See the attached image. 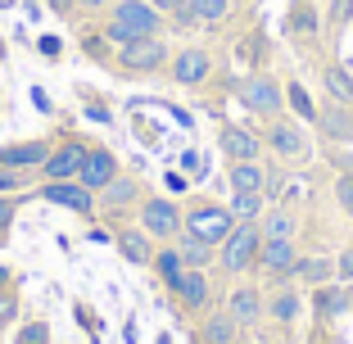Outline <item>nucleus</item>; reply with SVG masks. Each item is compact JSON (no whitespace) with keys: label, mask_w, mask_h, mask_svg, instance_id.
<instances>
[{"label":"nucleus","mask_w":353,"mask_h":344,"mask_svg":"<svg viewBox=\"0 0 353 344\" xmlns=\"http://www.w3.org/2000/svg\"><path fill=\"white\" fill-rule=\"evenodd\" d=\"M159 28H163V14H159L150 0H114V5H109V19H104V37L118 41V45L159 37Z\"/></svg>","instance_id":"obj_1"},{"label":"nucleus","mask_w":353,"mask_h":344,"mask_svg":"<svg viewBox=\"0 0 353 344\" xmlns=\"http://www.w3.org/2000/svg\"><path fill=\"white\" fill-rule=\"evenodd\" d=\"M259 250H263V231H259V222H236L231 227V236L222 240V267L227 272H250V267H259Z\"/></svg>","instance_id":"obj_2"},{"label":"nucleus","mask_w":353,"mask_h":344,"mask_svg":"<svg viewBox=\"0 0 353 344\" xmlns=\"http://www.w3.org/2000/svg\"><path fill=\"white\" fill-rule=\"evenodd\" d=\"M181 227L195 231V236L208 240V245H222V240L231 236V227H236V213L222 209V204H199V209H190L186 218H181Z\"/></svg>","instance_id":"obj_3"},{"label":"nucleus","mask_w":353,"mask_h":344,"mask_svg":"<svg viewBox=\"0 0 353 344\" xmlns=\"http://www.w3.org/2000/svg\"><path fill=\"white\" fill-rule=\"evenodd\" d=\"M118 63H123L127 73H159L168 68V45L159 37H145V41H127L118 50Z\"/></svg>","instance_id":"obj_4"},{"label":"nucleus","mask_w":353,"mask_h":344,"mask_svg":"<svg viewBox=\"0 0 353 344\" xmlns=\"http://www.w3.org/2000/svg\"><path fill=\"white\" fill-rule=\"evenodd\" d=\"M82 163H86V145L82 141H63L59 150H50V159L41 163V172H46V181H77Z\"/></svg>","instance_id":"obj_5"},{"label":"nucleus","mask_w":353,"mask_h":344,"mask_svg":"<svg viewBox=\"0 0 353 344\" xmlns=\"http://www.w3.org/2000/svg\"><path fill=\"white\" fill-rule=\"evenodd\" d=\"M294 263H299V254H294V240H263V250H259V272L268 276V281L294 276Z\"/></svg>","instance_id":"obj_6"},{"label":"nucleus","mask_w":353,"mask_h":344,"mask_svg":"<svg viewBox=\"0 0 353 344\" xmlns=\"http://www.w3.org/2000/svg\"><path fill=\"white\" fill-rule=\"evenodd\" d=\"M41 199H50V204H59V209H73V213H82V218L95 209V190H86L82 181H46Z\"/></svg>","instance_id":"obj_7"},{"label":"nucleus","mask_w":353,"mask_h":344,"mask_svg":"<svg viewBox=\"0 0 353 344\" xmlns=\"http://www.w3.org/2000/svg\"><path fill=\"white\" fill-rule=\"evenodd\" d=\"M240 100H245V109H250V114L272 118L281 109V100H285V91H281L272 77H250V82H245V91H240Z\"/></svg>","instance_id":"obj_8"},{"label":"nucleus","mask_w":353,"mask_h":344,"mask_svg":"<svg viewBox=\"0 0 353 344\" xmlns=\"http://www.w3.org/2000/svg\"><path fill=\"white\" fill-rule=\"evenodd\" d=\"M118 177V159L109 154V150H86V163H82V172H77V181H82L86 190H95V195H100L104 186H109V181Z\"/></svg>","instance_id":"obj_9"},{"label":"nucleus","mask_w":353,"mask_h":344,"mask_svg":"<svg viewBox=\"0 0 353 344\" xmlns=\"http://www.w3.org/2000/svg\"><path fill=\"white\" fill-rule=\"evenodd\" d=\"M141 227L150 236H176L181 231V213H176L172 199H145L141 204Z\"/></svg>","instance_id":"obj_10"},{"label":"nucleus","mask_w":353,"mask_h":344,"mask_svg":"<svg viewBox=\"0 0 353 344\" xmlns=\"http://www.w3.org/2000/svg\"><path fill=\"white\" fill-rule=\"evenodd\" d=\"M218 145H222V154L231 159V163H245V159H259V150H263V136L259 132H250V127H222V136H218Z\"/></svg>","instance_id":"obj_11"},{"label":"nucleus","mask_w":353,"mask_h":344,"mask_svg":"<svg viewBox=\"0 0 353 344\" xmlns=\"http://www.w3.org/2000/svg\"><path fill=\"white\" fill-rule=\"evenodd\" d=\"M168 68H172V77L181 86H199L208 77V68H213V54L199 50V45H190V50H176V59L168 63Z\"/></svg>","instance_id":"obj_12"},{"label":"nucleus","mask_w":353,"mask_h":344,"mask_svg":"<svg viewBox=\"0 0 353 344\" xmlns=\"http://www.w3.org/2000/svg\"><path fill=\"white\" fill-rule=\"evenodd\" d=\"M46 159H50V145H46V141H19V145L0 150V168H10V172H32V168H41Z\"/></svg>","instance_id":"obj_13"},{"label":"nucleus","mask_w":353,"mask_h":344,"mask_svg":"<svg viewBox=\"0 0 353 344\" xmlns=\"http://www.w3.org/2000/svg\"><path fill=\"white\" fill-rule=\"evenodd\" d=\"M172 294H176L181 303H186L190 313H199V308H208V276H204L199 267H186L181 276H176Z\"/></svg>","instance_id":"obj_14"},{"label":"nucleus","mask_w":353,"mask_h":344,"mask_svg":"<svg viewBox=\"0 0 353 344\" xmlns=\"http://www.w3.org/2000/svg\"><path fill=\"white\" fill-rule=\"evenodd\" d=\"M268 145L276 150L281 159H303L308 154V141H303V132L294 123H272L268 127Z\"/></svg>","instance_id":"obj_15"},{"label":"nucleus","mask_w":353,"mask_h":344,"mask_svg":"<svg viewBox=\"0 0 353 344\" xmlns=\"http://www.w3.org/2000/svg\"><path fill=\"white\" fill-rule=\"evenodd\" d=\"M317 123H322V132L331 136V141H349L353 136V114H349V105H322L317 109Z\"/></svg>","instance_id":"obj_16"},{"label":"nucleus","mask_w":353,"mask_h":344,"mask_svg":"<svg viewBox=\"0 0 353 344\" xmlns=\"http://www.w3.org/2000/svg\"><path fill=\"white\" fill-rule=\"evenodd\" d=\"M312 308H317V317H326V322H331V317H340L344 308H349V290H344V285H317V290H312Z\"/></svg>","instance_id":"obj_17"},{"label":"nucleus","mask_w":353,"mask_h":344,"mask_svg":"<svg viewBox=\"0 0 353 344\" xmlns=\"http://www.w3.org/2000/svg\"><path fill=\"white\" fill-rule=\"evenodd\" d=\"M231 190H236V195H263V163L259 159L231 163Z\"/></svg>","instance_id":"obj_18"},{"label":"nucleus","mask_w":353,"mask_h":344,"mask_svg":"<svg viewBox=\"0 0 353 344\" xmlns=\"http://www.w3.org/2000/svg\"><path fill=\"white\" fill-rule=\"evenodd\" d=\"M294 276H299L303 285H326V281H335V263L331 259H322V254H312V259H299L294 263Z\"/></svg>","instance_id":"obj_19"},{"label":"nucleus","mask_w":353,"mask_h":344,"mask_svg":"<svg viewBox=\"0 0 353 344\" xmlns=\"http://www.w3.org/2000/svg\"><path fill=\"white\" fill-rule=\"evenodd\" d=\"M150 267H154V272H159V281H163L168 290H172V285H176V276L186 272V259L176 254V245H163V250H154V259H150Z\"/></svg>","instance_id":"obj_20"},{"label":"nucleus","mask_w":353,"mask_h":344,"mask_svg":"<svg viewBox=\"0 0 353 344\" xmlns=\"http://www.w3.org/2000/svg\"><path fill=\"white\" fill-rule=\"evenodd\" d=\"M176 254H181V259H186V267H204L208 259H213V245H208V240H199L195 231H176Z\"/></svg>","instance_id":"obj_21"},{"label":"nucleus","mask_w":353,"mask_h":344,"mask_svg":"<svg viewBox=\"0 0 353 344\" xmlns=\"http://www.w3.org/2000/svg\"><path fill=\"white\" fill-rule=\"evenodd\" d=\"M236 331H240V322L231 313H208L199 340H204V344H236Z\"/></svg>","instance_id":"obj_22"},{"label":"nucleus","mask_w":353,"mask_h":344,"mask_svg":"<svg viewBox=\"0 0 353 344\" xmlns=\"http://www.w3.org/2000/svg\"><path fill=\"white\" fill-rule=\"evenodd\" d=\"M322 86H326V95H331L335 105H353V77L344 73L340 63H326L322 68Z\"/></svg>","instance_id":"obj_23"},{"label":"nucleus","mask_w":353,"mask_h":344,"mask_svg":"<svg viewBox=\"0 0 353 344\" xmlns=\"http://www.w3.org/2000/svg\"><path fill=\"white\" fill-rule=\"evenodd\" d=\"M118 250H123V259L127 263H150L154 259V245H150V231L141 236V231H118Z\"/></svg>","instance_id":"obj_24"},{"label":"nucleus","mask_w":353,"mask_h":344,"mask_svg":"<svg viewBox=\"0 0 353 344\" xmlns=\"http://www.w3.org/2000/svg\"><path fill=\"white\" fill-rule=\"evenodd\" d=\"M231 14V0H186V23H222Z\"/></svg>","instance_id":"obj_25"},{"label":"nucleus","mask_w":353,"mask_h":344,"mask_svg":"<svg viewBox=\"0 0 353 344\" xmlns=\"http://www.w3.org/2000/svg\"><path fill=\"white\" fill-rule=\"evenodd\" d=\"M259 231H263V240H294V213H285V209L263 213Z\"/></svg>","instance_id":"obj_26"},{"label":"nucleus","mask_w":353,"mask_h":344,"mask_svg":"<svg viewBox=\"0 0 353 344\" xmlns=\"http://www.w3.org/2000/svg\"><path fill=\"white\" fill-rule=\"evenodd\" d=\"M236 322H254V317L263 313V299H259V290H236L231 294V308H227Z\"/></svg>","instance_id":"obj_27"},{"label":"nucleus","mask_w":353,"mask_h":344,"mask_svg":"<svg viewBox=\"0 0 353 344\" xmlns=\"http://www.w3.org/2000/svg\"><path fill=\"white\" fill-rule=\"evenodd\" d=\"M100 195H104V204H114V209H118V204H132V199L141 195V181H132V177H123V172H118V177L109 181Z\"/></svg>","instance_id":"obj_28"},{"label":"nucleus","mask_w":353,"mask_h":344,"mask_svg":"<svg viewBox=\"0 0 353 344\" xmlns=\"http://www.w3.org/2000/svg\"><path fill=\"white\" fill-rule=\"evenodd\" d=\"M290 32H299V37H312V32H317V10H312V0H294Z\"/></svg>","instance_id":"obj_29"},{"label":"nucleus","mask_w":353,"mask_h":344,"mask_svg":"<svg viewBox=\"0 0 353 344\" xmlns=\"http://www.w3.org/2000/svg\"><path fill=\"white\" fill-rule=\"evenodd\" d=\"M285 100H290V109L303 118V123H317V105H312V95L303 91L299 82H290V86H285Z\"/></svg>","instance_id":"obj_30"},{"label":"nucleus","mask_w":353,"mask_h":344,"mask_svg":"<svg viewBox=\"0 0 353 344\" xmlns=\"http://www.w3.org/2000/svg\"><path fill=\"white\" fill-rule=\"evenodd\" d=\"M268 313L276 317V322H294V317H299V294H294V290H281V294H272Z\"/></svg>","instance_id":"obj_31"},{"label":"nucleus","mask_w":353,"mask_h":344,"mask_svg":"<svg viewBox=\"0 0 353 344\" xmlns=\"http://www.w3.org/2000/svg\"><path fill=\"white\" fill-rule=\"evenodd\" d=\"M231 213H236L240 222H259V213H263V195H236V199H231Z\"/></svg>","instance_id":"obj_32"},{"label":"nucleus","mask_w":353,"mask_h":344,"mask_svg":"<svg viewBox=\"0 0 353 344\" xmlns=\"http://www.w3.org/2000/svg\"><path fill=\"white\" fill-rule=\"evenodd\" d=\"M335 199H340V209L353 218V172H340V181H335Z\"/></svg>","instance_id":"obj_33"},{"label":"nucleus","mask_w":353,"mask_h":344,"mask_svg":"<svg viewBox=\"0 0 353 344\" xmlns=\"http://www.w3.org/2000/svg\"><path fill=\"white\" fill-rule=\"evenodd\" d=\"M19 344H50V331H46V322H32L19 331Z\"/></svg>","instance_id":"obj_34"},{"label":"nucleus","mask_w":353,"mask_h":344,"mask_svg":"<svg viewBox=\"0 0 353 344\" xmlns=\"http://www.w3.org/2000/svg\"><path fill=\"white\" fill-rule=\"evenodd\" d=\"M14 317H19V303H14L10 290H0V326H10Z\"/></svg>","instance_id":"obj_35"},{"label":"nucleus","mask_w":353,"mask_h":344,"mask_svg":"<svg viewBox=\"0 0 353 344\" xmlns=\"http://www.w3.org/2000/svg\"><path fill=\"white\" fill-rule=\"evenodd\" d=\"M335 276H340L344 285H353V250H344L340 259H335Z\"/></svg>","instance_id":"obj_36"},{"label":"nucleus","mask_w":353,"mask_h":344,"mask_svg":"<svg viewBox=\"0 0 353 344\" xmlns=\"http://www.w3.org/2000/svg\"><path fill=\"white\" fill-rule=\"evenodd\" d=\"M23 186V172H10V168H0V195H10V190Z\"/></svg>","instance_id":"obj_37"},{"label":"nucleus","mask_w":353,"mask_h":344,"mask_svg":"<svg viewBox=\"0 0 353 344\" xmlns=\"http://www.w3.org/2000/svg\"><path fill=\"white\" fill-rule=\"evenodd\" d=\"M181 168H186L190 177H204V159H199L195 150H186V154H181Z\"/></svg>","instance_id":"obj_38"},{"label":"nucleus","mask_w":353,"mask_h":344,"mask_svg":"<svg viewBox=\"0 0 353 344\" xmlns=\"http://www.w3.org/2000/svg\"><path fill=\"white\" fill-rule=\"evenodd\" d=\"M353 14V0H331V23H349Z\"/></svg>","instance_id":"obj_39"},{"label":"nucleus","mask_w":353,"mask_h":344,"mask_svg":"<svg viewBox=\"0 0 353 344\" xmlns=\"http://www.w3.org/2000/svg\"><path fill=\"white\" fill-rule=\"evenodd\" d=\"M150 5H154L159 14H172V19H176V14H186V0H150Z\"/></svg>","instance_id":"obj_40"},{"label":"nucleus","mask_w":353,"mask_h":344,"mask_svg":"<svg viewBox=\"0 0 353 344\" xmlns=\"http://www.w3.org/2000/svg\"><path fill=\"white\" fill-rule=\"evenodd\" d=\"M10 222H14V199L0 195V231H10Z\"/></svg>","instance_id":"obj_41"},{"label":"nucleus","mask_w":353,"mask_h":344,"mask_svg":"<svg viewBox=\"0 0 353 344\" xmlns=\"http://www.w3.org/2000/svg\"><path fill=\"white\" fill-rule=\"evenodd\" d=\"M50 10L59 14V19H68V10H77V0H50Z\"/></svg>","instance_id":"obj_42"},{"label":"nucleus","mask_w":353,"mask_h":344,"mask_svg":"<svg viewBox=\"0 0 353 344\" xmlns=\"http://www.w3.org/2000/svg\"><path fill=\"white\" fill-rule=\"evenodd\" d=\"M168 190H176V195H181V190H186V177H181V172H168Z\"/></svg>","instance_id":"obj_43"},{"label":"nucleus","mask_w":353,"mask_h":344,"mask_svg":"<svg viewBox=\"0 0 353 344\" xmlns=\"http://www.w3.org/2000/svg\"><path fill=\"white\" fill-rule=\"evenodd\" d=\"M77 5H82V10H109L114 0H77Z\"/></svg>","instance_id":"obj_44"},{"label":"nucleus","mask_w":353,"mask_h":344,"mask_svg":"<svg viewBox=\"0 0 353 344\" xmlns=\"http://www.w3.org/2000/svg\"><path fill=\"white\" fill-rule=\"evenodd\" d=\"M5 285H10V267H5V263H0V290H5Z\"/></svg>","instance_id":"obj_45"},{"label":"nucleus","mask_w":353,"mask_h":344,"mask_svg":"<svg viewBox=\"0 0 353 344\" xmlns=\"http://www.w3.org/2000/svg\"><path fill=\"white\" fill-rule=\"evenodd\" d=\"M349 308H353V290H349Z\"/></svg>","instance_id":"obj_46"},{"label":"nucleus","mask_w":353,"mask_h":344,"mask_svg":"<svg viewBox=\"0 0 353 344\" xmlns=\"http://www.w3.org/2000/svg\"><path fill=\"white\" fill-rule=\"evenodd\" d=\"M0 240H5V231H0Z\"/></svg>","instance_id":"obj_47"}]
</instances>
